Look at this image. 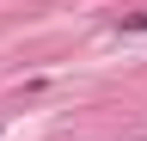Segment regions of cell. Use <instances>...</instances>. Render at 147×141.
I'll return each instance as SVG.
<instances>
[]
</instances>
